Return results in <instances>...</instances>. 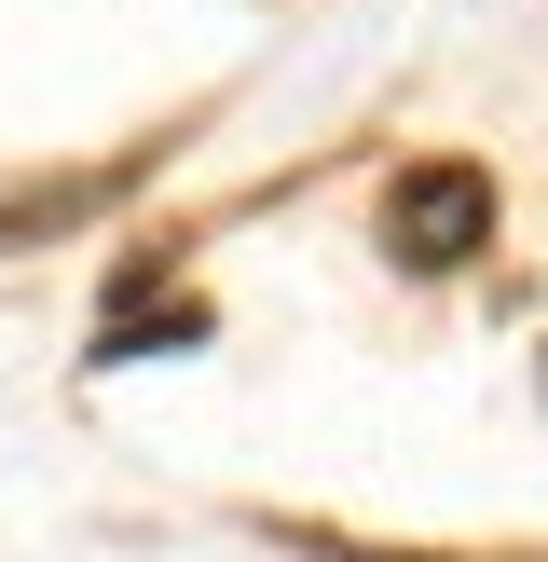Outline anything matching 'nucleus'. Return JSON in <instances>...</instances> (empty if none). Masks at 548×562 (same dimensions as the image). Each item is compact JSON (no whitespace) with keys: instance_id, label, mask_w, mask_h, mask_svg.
Here are the masks:
<instances>
[{"instance_id":"f257e3e1","label":"nucleus","mask_w":548,"mask_h":562,"mask_svg":"<svg viewBox=\"0 0 548 562\" xmlns=\"http://www.w3.org/2000/svg\"><path fill=\"white\" fill-rule=\"evenodd\" d=\"M384 247H398L411 274H453L493 247V179L480 165H411L398 192H384Z\"/></svg>"}]
</instances>
